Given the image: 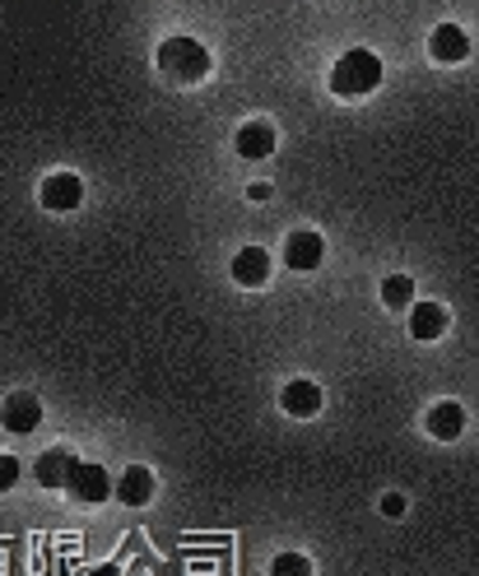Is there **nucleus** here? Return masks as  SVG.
<instances>
[{"label":"nucleus","instance_id":"nucleus-16","mask_svg":"<svg viewBox=\"0 0 479 576\" xmlns=\"http://www.w3.org/2000/svg\"><path fill=\"white\" fill-rule=\"evenodd\" d=\"M270 572L275 576H312V563H307L303 553H280L275 563H270Z\"/></svg>","mask_w":479,"mask_h":576},{"label":"nucleus","instance_id":"nucleus-3","mask_svg":"<svg viewBox=\"0 0 479 576\" xmlns=\"http://www.w3.org/2000/svg\"><path fill=\"white\" fill-rule=\"evenodd\" d=\"M65 493H71L75 502H84V507H98V502L112 498V479H108V469H102V465L75 461L71 475H65Z\"/></svg>","mask_w":479,"mask_h":576},{"label":"nucleus","instance_id":"nucleus-14","mask_svg":"<svg viewBox=\"0 0 479 576\" xmlns=\"http://www.w3.org/2000/svg\"><path fill=\"white\" fill-rule=\"evenodd\" d=\"M237 154H243V159H266L270 149H275V126H270V121H247L243 131H237Z\"/></svg>","mask_w":479,"mask_h":576},{"label":"nucleus","instance_id":"nucleus-1","mask_svg":"<svg viewBox=\"0 0 479 576\" xmlns=\"http://www.w3.org/2000/svg\"><path fill=\"white\" fill-rule=\"evenodd\" d=\"M378 84H382V61L372 57L368 47L345 51L331 70V94H340V98H364L378 89Z\"/></svg>","mask_w":479,"mask_h":576},{"label":"nucleus","instance_id":"nucleus-7","mask_svg":"<svg viewBox=\"0 0 479 576\" xmlns=\"http://www.w3.org/2000/svg\"><path fill=\"white\" fill-rule=\"evenodd\" d=\"M38 196H42V205H47V209H57V215H65V209H79L84 186H79L75 172H51V177L42 182Z\"/></svg>","mask_w":479,"mask_h":576},{"label":"nucleus","instance_id":"nucleus-20","mask_svg":"<svg viewBox=\"0 0 479 576\" xmlns=\"http://www.w3.org/2000/svg\"><path fill=\"white\" fill-rule=\"evenodd\" d=\"M94 576H116V572H112V567H102V572H94Z\"/></svg>","mask_w":479,"mask_h":576},{"label":"nucleus","instance_id":"nucleus-6","mask_svg":"<svg viewBox=\"0 0 479 576\" xmlns=\"http://www.w3.org/2000/svg\"><path fill=\"white\" fill-rule=\"evenodd\" d=\"M409 335L415 340H423V344H433V340H442L447 335V307L442 303H409Z\"/></svg>","mask_w":479,"mask_h":576},{"label":"nucleus","instance_id":"nucleus-10","mask_svg":"<svg viewBox=\"0 0 479 576\" xmlns=\"http://www.w3.org/2000/svg\"><path fill=\"white\" fill-rule=\"evenodd\" d=\"M112 498H122L126 507H145V502L153 498V475H149L145 465H131L126 475L112 483Z\"/></svg>","mask_w":479,"mask_h":576},{"label":"nucleus","instance_id":"nucleus-17","mask_svg":"<svg viewBox=\"0 0 479 576\" xmlns=\"http://www.w3.org/2000/svg\"><path fill=\"white\" fill-rule=\"evenodd\" d=\"M14 483H20V461H14V456H0V493H10Z\"/></svg>","mask_w":479,"mask_h":576},{"label":"nucleus","instance_id":"nucleus-15","mask_svg":"<svg viewBox=\"0 0 479 576\" xmlns=\"http://www.w3.org/2000/svg\"><path fill=\"white\" fill-rule=\"evenodd\" d=\"M382 303H386L391 311H396V307H409V303H415V279H409V274H391L386 284H382Z\"/></svg>","mask_w":479,"mask_h":576},{"label":"nucleus","instance_id":"nucleus-19","mask_svg":"<svg viewBox=\"0 0 479 576\" xmlns=\"http://www.w3.org/2000/svg\"><path fill=\"white\" fill-rule=\"evenodd\" d=\"M247 196H251V200H270V182H251Z\"/></svg>","mask_w":479,"mask_h":576},{"label":"nucleus","instance_id":"nucleus-18","mask_svg":"<svg viewBox=\"0 0 479 576\" xmlns=\"http://www.w3.org/2000/svg\"><path fill=\"white\" fill-rule=\"evenodd\" d=\"M382 512H386V516H405V498H401V493H386V498H382Z\"/></svg>","mask_w":479,"mask_h":576},{"label":"nucleus","instance_id":"nucleus-12","mask_svg":"<svg viewBox=\"0 0 479 576\" xmlns=\"http://www.w3.org/2000/svg\"><path fill=\"white\" fill-rule=\"evenodd\" d=\"M280 409L294 414V418H312L321 409V391L317 381H288V387L280 391Z\"/></svg>","mask_w":479,"mask_h":576},{"label":"nucleus","instance_id":"nucleus-11","mask_svg":"<svg viewBox=\"0 0 479 576\" xmlns=\"http://www.w3.org/2000/svg\"><path fill=\"white\" fill-rule=\"evenodd\" d=\"M233 279L243 289H261L266 279H270V256L261 247H243V252L233 256Z\"/></svg>","mask_w":479,"mask_h":576},{"label":"nucleus","instance_id":"nucleus-8","mask_svg":"<svg viewBox=\"0 0 479 576\" xmlns=\"http://www.w3.org/2000/svg\"><path fill=\"white\" fill-rule=\"evenodd\" d=\"M429 51H433V61H442V65L466 61V57H470V38H466V28H460V24H438V28H433V38H429Z\"/></svg>","mask_w":479,"mask_h":576},{"label":"nucleus","instance_id":"nucleus-5","mask_svg":"<svg viewBox=\"0 0 479 576\" xmlns=\"http://www.w3.org/2000/svg\"><path fill=\"white\" fill-rule=\"evenodd\" d=\"M0 424H5L10 432H20V438H28V432L42 424V405H38V395H28V391L5 395V405H0Z\"/></svg>","mask_w":479,"mask_h":576},{"label":"nucleus","instance_id":"nucleus-9","mask_svg":"<svg viewBox=\"0 0 479 576\" xmlns=\"http://www.w3.org/2000/svg\"><path fill=\"white\" fill-rule=\"evenodd\" d=\"M429 432L438 442H456L460 432H466V405H456V400H442V405L429 409Z\"/></svg>","mask_w":479,"mask_h":576},{"label":"nucleus","instance_id":"nucleus-2","mask_svg":"<svg viewBox=\"0 0 479 576\" xmlns=\"http://www.w3.org/2000/svg\"><path fill=\"white\" fill-rule=\"evenodd\" d=\"M159 70L173 75L177 84H200L210 79V51L196 38H163L159 42Z\"/></svg>","mask_w":479,"mask_h":576},{"label":"nucleus","instance_id":"nucleus-4","mask_svg":"<svg viewBox=\"0 0 479 576\" xmlns=\"http://www.w3.org/2000/svg\"><path fill=\"white\" fill-rule=\"evenodd\" d=\"M321 256H327V242H321V233H312V229L288 233V242H284V266H288V270L307 274V270L321 266Z\"/></svg>","mask_w":479,"mask_h":576},{"label":"nucleus","instance_id":"nucleus-13","mask_svg":"<svg viewBox=\"0 0 479 576\" xmlns=\"http://www.w3.org/2000/svg\"><path fill=\"white\" fill-rule=\"evenodd\" d=\"M71 465H75V456L65 446H51V451H42L38 456V465H33V479H38L42 488H65V475H71Z\"/></svg>","mask_w":479,"mask_h":576}]
</instances>
